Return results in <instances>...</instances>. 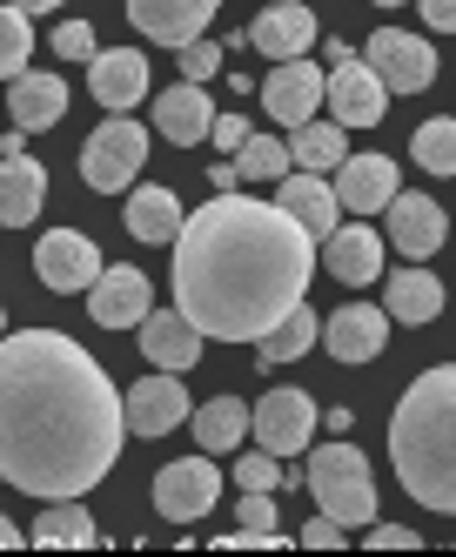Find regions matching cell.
<instances>
[{
	"mask_svg": "<svg viewBox=\"0 0 456 557\" xmlns=\"http://www.w3.org/2000/svg\"><path fill=\"white\" fill-rule=\"evenodd\" d=\"M148 162V128L128 122V114H114V122H101L88 135V148H81V182H88L95 195H121Z\"/></svg>",
	"mask_w": 456,
	"mask_h": 557,
	"instance_id": "5b68a950",
	"label": "cell"
},
{
	"mask_svg": "<svg viewBox=\"0 0 456 557\" xmlns=\"http://www.w3.org/2000/svg\"><path fill=\"white\" fill-rule=\"evenodd\" d=\"M27 54H34V27H27V14L8 0V8H0V74H8V82H14V74H27Z\"/></svg>",
	"mask_w": 456,
	"mask_h": 557,
	"instance_id": "836d02e7",
	"label": "cell"
},
{
	"mask_svg": "<svg viewBox=\"0 0 456 557\" xmlns=\"http://www.w3.org/2000/svg\"><path fill=\"white\" fill-rule=\"evenodd\" d=\"M275 491H242V531L235 544H256V537H275Z\"/></svg>",
	"mask_w": 456,
	"mask_h": 557,
	"instance_id": "d590c367",
	"label": "cell"
},
{
	"mask_svg": "<svg viewBox=\"0 0 456 557\" xmlns=\"http://www.w3.org/2000/svg\"><path fill=\"white\" fill-rule=\"evenodd\" d=\"M8 114H14V128H27V135L54 128L61 114H67V82H61V74H14Z\"/></svg>",
	"mask_w": 456,
	"mask_h": 557,
	"instance_id": "cb8c5ba5",
	"label": "cell"
},
{
	"mask_svg": "<svg viewBox=\"0 0 456 557\" xmlns=\"http://www.w3.org/2000/svg\"><path fill=\"white\" fill-rule=\"evenodd\" d=\"M369 544H377V550H409V544H417V531H403V524H369Z\"/></svg>",
	"mask_w": 456,
	"mask_h": 557,
	"instance_id": "60d3db41",
	"label": "cell"
},
{
	"mask_svg": "<svg viewBox=\"0 0 456 557\" xmlns=\"http://www.w3.org/2000/svg\"><path fill=\"white\" fill-rule=\"evenodd\" d=\"M316 275V235L282 202L215 195L175 235V309L215 343H262Z\"/></svg>",
	"mask_w": 456,
	"mask_h": 557,
	"instance_id": "7a4b0ae2",
	"label": "cell"
},
{
	"mask_svg": "<svg viewBox=\"0 0 456 557\" xmlns=\"http://www.w3.org/2000/svg\"><path fill=\"white\" fill-rule=\"evenodd\" d=\"M0 336H8V309H0Z\"/></svg>",
	"mask_w": 456,
	"mask_h": 557,
	"instance_id": "bcb514c9",
	"label": "cell"
},
{
	"mask_svg": "<svg viewBox=\"0 0 456 557\" xmlns=\"http://www.w3.org/2000/svg\"><path fill=\"white\" fill-rule=\"evenodd\" d=\"M275 202L296 215L309 235H336V215H343V195H336V182H322L316 169H288L282 182H275Z\"/></svg>",
	"mask_w": 456,
	"mask_h": 557,
	"instance_id": "d6986e66",
	"label": "cell"
},
{
	"mask_svg": "<svg viewBox=\"0 0 456 557\" xmlns=\"http://www.w3.org/2000/svg\"><path fill=\"white\" fill-rule=\"evenodd\" d=\"M209 182H215V195H229V188H235L242 175H235V162H222V169H209Z\"/></svg>",
	"mask_w": 456,
	"mask_h": 557,
	"instance_id": "7bdbcfd3",
	"label": "cell"
},
{
	"mask_svg": "<svg viewBox=\"0 0 456 557\" xmlns=\"http://www.w3.org/2000/svg\"><path fill=\"white\" fill-rule=\"evenodd\" d=\"M222 497V470L215 457H182L155 476V510L169 517V524H195V517H209Z\"/></svg>",
	"mask_w": 456,
	"mask_h": 557,
	"instance_id": "52a82bcc",
	"label": "cell"
},
{
	"mask_svg": "<svg viewBox=\"0 0 456 557\" xmlns=\"http://www.w3.org/2000/svg\"><path fill=\"white\" fill-rule=\"evenodd\" d=\"M248 135H256V128H248L242 114H215V135H209V141H222V148H242Z\"/></svg>",
	"mask_w": 456,
	"mask_h": 557,
	"instance_id": "ab89813d",
	"label": "cell"
},
{
	"mask_svg": "<svg viewBox=\"0 0 456 557\" xmlns=\"http://www.w3.org/2000/svg\"><path fill=\"white\" fill-rule=\"evenodd\" d=\"M155 128L169 135L175 148H195V141H209V135H215V108H209V88H201V82H175V88H161V95H155Z\"/></svg>",
	"mask_w": 456,
	"mask_h": 557,
	"instance_id": "ac0fdd59",
	"label": "cell"
},
{
	"mask_svg": "<svg viewBox=\"0 0 456 557\" xmlns=\"http://www.w3.org/2000/svg\"><path fill=\"white\" fill-rule=\"evenodd\" d=\"M383 309L396 315V323H436L443 315V283L430 269H396L390 289H383Z\"/></svg>",
	"mask_w": 456,
	"mask_h": 557,
	"instance_id": "83f0119b",
	"label": "cell"
},
{
	"mask_svg": "<svg viewBox=\"0 0 456 557\" xmlns=\"http://www.w3.org/2000/svg\"><path fill=\"white\" fill-rule=\"evenodd\" d=\"M309 436H316V396L309 389H269L256 404V444L262 450L296 457V450H309Z\"/></svg>",
	"mask_w": 456,
	"mask_h": 557,
	"instance_id": "7c38bea8",
	"label": "cell"
},
{
	"mask_svg": "<svg viewBox=\"0 0 456 557\" xmlns=\"http://www.w3.org/2000/svg\"><path fill=\"white\" fill-rule=\"evenodd\" d=\"M54 54H61V61H95V54H101V48H95V27H88V21H61V27H54Z\"/></svg>",
	"mask_w": 456,
	"mask_h": 557,
	"instance_id": "8d00e7d4",
	"label": "cell"
},
{
	"mask_svg": "<svg viewBox=\"0 0 456 557\" xmlns=\"http://www.w3.org/2000/svg\"><path fill=\"white\" fill-rule=\"evenodd\" d=\"M309 497L322 517H336L349 531H369L377 524V476H369V457L349 450V444H322L316 463H309Z\"/></svg>",
	"mask_w": 456,
	"mask_h": 557,
	"instance_id": "277c9868",
	"label": "cell"
},
{
	"mask_svg": "<svg viewBox=\"0 0 456 557\" xmlns=\"http://www.w3.org/2000/svg\"><path fill=\"white\" fill-rule=\"evenodd\" d=\"M377 8H403V0H377Z\"/></svg>",
	"mask_w": 456,
	"mask_h": 557,
	"instance_id": "7dc6e473",
	"label": "cell"
},
{
	"mask_svg": "<svg viewBox=\"0 0 456 557\" xmlns=\"http://www.w3.org/2000/svg\"><path fill=\"white\" fill-rule=\"evenodd\" d=\"M182 202H175V188H135L128 195V235H135V243H175V235H182Z\"/></svg>",
	"mask_w": 456,
	"mask_h": 557,
	"instance_id": "4316f807",
	"label": "cell"
},
{
	"mask_svg": "<svg viewBox=\"0 0 456 557\" xmlns=\"http://www.w3.org/2000/svg\"><path fill=\"white\" fill-rule=\"evenodd\" d=\"M336 195H343V209L349 215H377V209H390L396 202V162L390 154H349V162L336 169Z\"/></svg>",
	"mask_w": 456,
	"mask_h": 557,
	"instance_id": "7402d4cb",
	"label": "cell"
},
{
	"mask_svg": "<svg viewBox=\"0 0 456 557\" xmlns=\"http://www.w3.org/2000/svg\"><path fill=\"white\" fill-rule=\"evenodd\" d=\"M201 343H209V336H201L182 309H148L141 315V356H148V370H188L195 356H201Z\"/></svg>",
	"mask_w": 456,
	"mask_h": 557,
	"instance_id": "ffe728a7",
	"label": "cell"
},
{
	"mask_svg": "<svg viewBox=\"0 0 456 557\" xmlns=\"http://www.w3.org/2000/svg\"><path fill=\"white\" fill-rule=\"evenodd\" d=\"M288 169H296V154H288L282 141H269V135H248V141L235 148V175H242V182H282Z\"/></svg>",
	"mask_w": 456,
	"mask_h": 557,
	"instance_id": "1f68e13d",
	"label": "cell"
},
{
	"mask_svg": "<svg viewBox=\"0 0 456 557\" xmlns=\"http://www.w3.org/2000/svg\"><path fill=\"white\" fill-rule=\"evenodd\" d=\"M390 457H396L403 491L423 510H449L456 517V363L423 370L396 396Z\"/></svg>",
	"mask_w": 456,
	"mask_h": 557,
	"instance_id": "3957f363",
	"label": "cell"
},
{
	"mask_svg": "<svg viewBox=\"0 0 456 557\" xmlns=\"http://www.w3.org/2000/svg\"><path fill=\"white\" fill-rule=\"evenodd\" d=\"M409 154H417L430 175H456V122H449V114L423 122V128H417V141H409Z\"/></svg>",
	"mask_w": 456,
	"mask_h": 557,
	"instance_id": "d6a6232c",
	"label": "cell"
},
{
	"mask_svg": "<svg viewBox=\"0 0 456 557\" xmlns=\"http://www.w3.org/2000/svg\"><path fill=\"white\" fill-rule=\"evenodd\" d=\"M316 336H322V330H316V309H309V302H296V309H288V315H282V323H275L256 349H262V363H296V356H309V349H316Z\"/></svg>",
	"mask_w": 456,
	"mask_h": 557,
	"instance_id": "4dcf8cb0",
	"label": "cell"
},
{
	"mask_svg": "<svg viewBox=\"0 0 456 557\" xmlns=\"http://www.w3.org/2000/svg\"><path fill=\"white\" fill-rule=\"evenodd\" d=\"M390 243L403 249V256H436L443 249V235H449V222H443V202H430V195H396L390 202Z\"/></svg>",
	"mask_w": 456,
	"mask_h": 557,
	"instance_id": "603a6c76",
	"label": "cell"
},
{
	"mask_svg": "<svg viewBox=\"0 0 456 557\" xmlns=\"http://www.w3.org/2000/svg\"><path fill=\"white\" fill-rule=\"evenodd\" d=\"M34 275L48 283V296L95 289V275H101V249H95L81 228H48V235L34 243Z\"/></svg>",
	"mask_w": 456,
	"mask_h": 557,
	"instance_id": "8992f818",
	"label": "cell"
},
{
	"mask_svg": "<svg viewBox=\"0 0 456 557\" xmlns=\"http://www.w3.org/2000/svg\"><path fill=\"white\" fill-rule=\"evenodd\" d=\"M322 269L336 275V283H349V289L377 283V275H383V235L369 228V215L336 228V235H322Z\"/></svg>",
	"mask_w": 456,
	"mask_h": 557,
	"instance_id": "2e32d148",
	"label": "cell"
},
{
	"mask_svg": "<svg viewBox=\"0 0 456 557\" xmlns=\"http://www.w3.org/2000/svg\"><path fill=\"white\" fill-rule=\"evenodd\" d=\"M34 544H67V550H88V544H95V517H88V504H74V497L40 504Z\"/></svg>",
	"mask_w": 456,
	"mask_h": 557,
	"instance_id": "f546056e",
	"label": "cell"
},
{
	"mask_svg": "<svg viewBox=\"0 0 456 557\" xmlns=\"http://www.w3.org/2000/svg\"><path fill=\"white\" fill-rule=\"evenodd\" d=\"M128 410L88 349L61 330L0 336V476L54 504L88 497L121 457Z\"/></svg>",
	"mask_w": 456,
	"mask_h": 557,
	"instance_id": "6da1fadb",
	"label": "cell"
},
{
	"mask_svg": "<svg viewBox=\"0 0 456 557\" xmlns=\"http://www.w3.org/2000/svg\"><path fill=\"white\" fill-rule=\"evenodd\" d=\"M40 195H48V175L27 154H0V228H27L40 215Z\"/></svg>",
	"mask_w": 456,
	"mask_h": 557,
	"instance_id": "d4e9b609",
	"label": "cell"
},
{
	"mask_svg": "<svg viewBox=\"0 0 456 557\" xmlns=\"http://www.w3.org/2000/svg\"><path fill=\"white\" fill-rule=\"evenodd\" d=\"M288 154H296V169H316V175H336L349 162V128L329 114V122H303L288 128Z\"/></svg>",
	"mask_w": 456,
	"mask_h": 557,
	"instance_id": "484cf974",
	"label": "cell"
},
{
	"mask_svg": "<svg viewBox=\"0 0 456 557\" xmlns=\"http://www.w3.org/2000/svg\"><path fill=\"white\" fill-rule=\"evenodd\" d=\"M14 8H21V14H54L61 0H14Z\"/></svg>",
	"mask_w": 456,
	"mask_h": 557,
	"instance_id": "ee69618b",
	"label": "cell"
},
{
	"mask_svg": "<svg viewBox=\"0 0 456 557\" xmlns=\"http://www.w3.org/2000/svg\"><path fill=\"white\" fill-rule=\"evenodd\" d=\"M383 108H390V82L369 61L349 54V61L329 67V114H336L343 128H377Z\"/></svg>",
	"mask_w": 456,
	"mask_h": 557,
	"instance_id": "30bf717a",
	"label": "cell"
},
{
	"mask_svg": "<svg viewBox=\"0 0 456 557\" xmlns=\"http://www.w3.org/2000/svg\"><path fill=\"white\" fill-rule=\"evenodd\" d=\"M248 48H262V61H296L316 48V14L303 0H269L256 27H248Z\"/></svg>",
	"mask_w": 456,
	"mask_h": 557,
	"instance_id": "e0dca14e",
	"label": "cell"
},
{
	"mask_svg": "<svg viewBox=\"0 0 456 557\" xmlns=\"http://www.w3.org/2000/svg\"><path fill=\"white\" fill-rule=\"evenodd\" d=\"M235 484H242V491H282L288 470H282L275 450H242V457H235Z\"/></svg>",
	"mask_w": 456,
	"mask_h": 557,
	"instance_id": "e575fe53",
	"label": "cell"
},
{
	"mask_svg": "<svg viewBox=\"0 0 456 557\" xmlns=\"http://www.w3.org/2000/svg\"><path fill=\"white\" fill-rule=\"evenodd\" d=\"M343 537H349V524H336V517H322V510L309 517V531H303V544H329V550H336Z\"/></svg>",
	"mask_w": 456,
	"mask_h": 557,
	"instance_id": "f35d334b",
	"label": "cell"
},
{
	"mask_svg": "<svg viewBox=\"0 0 456 557\" xmlns=\"http://www.w3.org/2000/svg\"><path fill=\"white\" fill-rule=\"evenodd\" d=\"M248 430H256V410L235 404V396H215L209 410H195V444L209 450V457H215V450H235Z\"/></svg>",
	"mask_w": 456,
	"mask_h": 557,
	"instance_id": "f1b7e54d",
	"label": "cell"
},
{
	"mask_svg": "<svg viewBox=\"0 0 456 557\" xmlns=\"http://www.w3.org/2000/svg\"><path fill=\"white\" fill-rule=\"evenodd\" d=\"M329 101V74H316V61H275V74H262V108H269V122L282 128H303L316 122V108Z\"/></svg>",
	"mask_w": 456,
	"mask_h": 557,
	"instance_id": "9c48e42d",
	"label": "cell"
},
{
	"mask_svg": "<svg viewBox=\"0 0 456 557\" xmlns=\"http://www.w3.org/2000/svg\"><path fill=\"white\" fill-rule=\"evenodd\" d=\"M423 21L436 34H456V0H423Z\"/></svg>",
	"mask_w": 456,
	"mask_h": 557,
	"instance_id": "b9f144b4",
	"label": "cell"
},
{
	"mask_svg": "<svg viewBox=\"0 0 456 557\" xmlns=\"http://www.w3.org/2000/svg\"><path fill=\"white\" fill-rule=\"evenodd\" d=\"M322 349L336 363H377L390 349V309H369V302H349L322 323Z\"/></svg>",
	"mask_w": 456,
	"mask_h": 557,
	"instance_id": "9a60e30c",
	"label": "cell"
},
{
	"mask_svg": "<svg viewBox=\"0 0 456 557\" xmlns=\"http://www.w3.org/2000/svg\"><path fill=\"white\" fill-rule=\"evenodd\" d=\"M182 54V74H188V82H209V74L222 67V48L209 41V34H201V41H188V48H175Z\"/></svg>",
	"mask_w": 456,
	"mask_h": 557,
	"instance_id": "74e56055",
	"label": "cell"
},
{
	"mask_svg": "<svg viewBox=\"0 0 456 557\" xmlns=\"http://www.w3.org/2000/svg\"><path fill=\"white\" fill-rule=\"evenodd\" d=\"M88 88H95V101L101 108H135L141 95H148V54L141 48H101L95 61H88Z\"/></svg>",
	"mask_w": 456,
	"mask_h": 557,
	"instance_id": "44dd1931",
	"label": "cell"
},
{
	"mask_svg": "<svg viewBox=\"0 0 456 557\" xmlns=\"http://www.w3.org/2000/svg\"><path fill=\"white\" fill-rule=\"evenodd\" d=\"M222 0H128V21L135 34H148L155 48H188L209 34V14Z\"/></svg>",
	"mask_w": 456,
	"mask_h": 557,
	"instance_id": "5bb4252c",
	"label": "cell"
},
{
	"mask_svg": "<svg viewBox=\"0 0 456 557\" xmlns=\"http://www.w3.org/2000/svg\"><path fill=\"white\" fill-rule=\"evenodd\" d=\"M155 309V289H148V275L128 269V262H114L95 275V289H88V315L101 330H141V315Z\"/></svg>",
	"mask_w": 456,
	"mask_h": 557,
	"instance_id": "4fadbf2b",
	"label": "cell"
},
{
	"mask_svg": "<svg viewBox=\"0 0 456 557\" xmlns=\"http://www.w3.org/2000/svg\"><path fill=\"white\" fill-rule=\"evenodd\" d=\"M369 67L390 82V95H423L436 82V48L423 41V34L377 27V34H369Z\"/></svg>",
	"mask_w": 456,
	"mask_h": 557,
	"instance_id": "ba28073f",
	"label": "cell"
},
{
	"mask_svg": "<svg viewBox=\"0 0 456 557\" xmlns=\"http://www.w3.org/2000/svg\"><path fill=\"white\" fill-rule=\"evenodd\" d=\"M121 410H128V430L135 436H169L175 423H188L182 370H148L135 389H121Z\"/></svg>",
	"mask_w": 456,
	"mask_h": 557,
	"instance_id": "8fae6325",
	"label": "cell"
},
{
	"mask_svg": "<svg viewBox=\"0 0 456 557\" xmlns=\"http://www.w3.org/2000/svg\"><path fill=\"white\" fill-rule=\"evenodd\" d=\"M14 544H21V531L8 524V517H0V550H14Z\"/></svg>",
	"mask_w": 456,
	"mask_h": 557,
	"instance_id": "f6af8a7d",
	"label": "cell"
}]
</instances>
